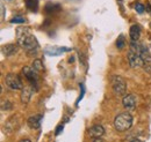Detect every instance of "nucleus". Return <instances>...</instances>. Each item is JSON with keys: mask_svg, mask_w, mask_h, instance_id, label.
I'll return each mask as SVG.
<instances>
[{"mask_svg": "<svg viewBox=\"0 0 151 142\" xmlns=\"http://www.w3.org/2000/svg\"><path fill=\"white\" fill-rule=\"evenodd\" d=\"M17 40L18 45L21 46L29 55L37 54L40 49L37 39L27 27H19L17 29Z\"/></svg>", "mask_w": 151, "mask_h": 142, "instance_id": "nucleus-1", "label": "nucleus"}, {"mask_svg": "<svg viewBox=\"0 0 151 142\" xmlns=\"http://www.w3.org/2000/svg\"><path fill=\"white\" fill-rule=\"evenodd\" d=\"M132 116L128 112H123L120 113L115 117L114 119V127L115 129H117L119 132H124L128 131L132 125Z\"/></svg>", "mask_w": 151, "mask_h": 142, "instance_id": "nucleus-2", "label": "nucleus"}, {"mask_svg": "<svg viewBox=\"0 0 151 142\" xmlns=\"http://www.w3.org/2000/svg\"><path fill=\"white\" fill-rule=\"evenodd\" d=\"M112 88L115 95L119 96H124L127 92V83L126 80L119 75H113L112 76Z\"/></svg>", "mask_w": 151, "mask_h": 142, "instance_id": "nucleus-3", "label": "nucleus"}, {"mask_svg": "<svg viewBox=\"0 0 151 142\" xmlns=\"http://www.w3.org/2000/svg\"><path fill=\"white\" fill-rule=\"evenodd\" d=\"M5 83L12 90H20V89L23 88V84H22L20 76L18 74H14V73H9L5 76Z\"/></svg>", "mask_w": 151, "mask_h": 142, "instance_id": "nucleus-4", "label": "nucleus"}, {"mask_svg": "<svg viewBox=\"0 0 151 142\" xmlns=\"http://www.w3.org/2000/svg\"><path fill=\"white\" fill-rule=\"evenodd\" d=\"M127 58H128L129 66H130L132 68H134V70H137V68H141V67L144 66V60H143V58H142L139 54L135 53V52H132L130 50H129V52H128Z\"/></svg>", "mask_w": 151, "mask_h": 142, "instance_id": "nucleus-5", "label": "nucleus"}, {"mask_svg": "<svg viewBox=\"0 0 151 142\" xmlns=\"http://www.w3.org/2000/svg\"><path fill=\"white\" fill-rule=\"evenodd\" d=\"M22 75H23L33 86L37 83V79H38L37 71H35L33 67L24 66V67L22 68Z\"/></svg>", "mask_w": 151, "mask_h": 142, "instance_id": "nucleus-6", "label": "nucleus"}, {"mask_svg": "<svg viewBox=\"0 0 151 142\" xmlns=\"http://www.w3.org/2000/svg\"><path fill=\"white\" fill-rule=\"evenodd\" d=\"M122 105L126 110L128 111H132L136 105H137V101H136V97L132 95V94H129V95H124L123 96V99H122Z\"/></svg>", "mask_w": 151, "mask_h": 142, "instance_id": "nucleus-7", "label": "nucleus"}, {"mask_svg": "<svg viewBox=\"0 0 151 142\" xmlns=\"http://www.w3.org/2000/svg\"><path fill=\"white\" fill-rule=\"evenodd\" d=\"M17 119H18V117H17V116H13V117L9 118V119L7 120V123L5 124L4 129H5V132H6L7 134H11V133L18 131L20 123H19V120H17Z\"/></svg>", "mask_w": 151, "mask_h": 142, "instance_id": "nucleus-8", "label": "nucleus"}, {"mask_svg": "<svg viewBox=\"0 0 151 142\" xmlns=\"http://www.w3.org/2000/svg\"><path fill=\"white\" fill-rule=\"evenodd\" d=\"M42 119H43V116L42 114H35V116H32V117L28 118L27 124H28V126L30 128H33V129H38L41 127Z\"/></svg>", "mask_w": 151, "mask_h": 142, "instance_id": "nucleus-9", "label": "nucleus"}, {"mask_svg": "<svg viewBox=\"0 0 151 142\" xmlns=\"http://www.w3.org/2000/svg\"><path fill=\"white\" fill-rule=\"evenodd\" d=\"M70 51V49H66V48H59V46H49L44 50L45 54L48 55H51V57H56V55H59L63 52H68Z\"/></svg>", "mask_w": 151, "mask_h": 142, "instance_id": "nucleus-10", "label": "nucleus"}, {"mask_svg": "<svg viewBox=\"0 0 151 142\" xmlns=\"http://www.w3.org/2000/svg\"><path fill=\"white\" fill-rule=\"evenodd\" d=\"M88 134L92 138H101L105 134V128L101 125H94L88 128Z\"/></svg>", "mask_w": 151, "mask_h": 142, "instance_id": "nucleus-11", "label": "nucleus"}, {"mask_svg": "<svg viewBox=\"0 0 151 142\" xmlns=\"http://www.w3.org/2000/svg\"><path fill=\"white\" fill-rule=\"evenodd\" d=\"M21 90H22V91H21V96H20L21 102H22L23 104L29 103L30 97H32V95H33V88H32V87H24V88H22Z\"/></svg>", "mask_w": 151, "mask_h": 142, "instance_id": "nucleus-12", "label": "nucleus"}, {"mask_svg": "<svg viewBox=\"0 0 151 142\" xmlns=\"http://www.w3.org/2000/svg\"><path fill=\"white\" fill-rule=\"evenodd\" d=\"M1 52L6 57H11L13 54H15L18 52V45L15 44H7V45H4L1 48Z\"/></svg>", "mask_w": 151, "mask_h": 142, "instance_id": "nucleus-13", "label": "nucleus"}, {"mask_svg": "<svg viewBox=\"0 0 151 142\" xmlns=\"http://www.w3.org/2000/svg\"><path fill=\"white\" fill-rule=\"evenodd\" d=\"M129 36L132 38V40H138V38L141 37V28L137 24L132 26L130 30H129Z\"/></svg>", "mask_w": 151, "mask_h": 142, "instance_id": "nucleus-14", "label": "nucleus"}, {"mask_svg": "<svg viewBox=\"0 0 151 142\" xmlns=\"http://www.w3.org/2000/svg\"><path fill=\"white\" fill-rule=\"evenodd\" d=\"M26 7L32 11V12H36L38 8V0H24Z\"/></svg>", "mask_w": 151, "mask_h": 142, "instance_id": "nucleus-15", "label": "nucleus"}, {"mask_svg": "<svg viewBox=\"0 0 151 142\" xmlns=\"http://www.w3.org/2000/svg\"><path fill=\"white\" fill-rule=\"evenodd\" d=\"M32 67L37 72H42L44 70V66H43V62H42L41 59H35V60L33 61V64H32Z\"/></svg>", "mask_w": 151, "mask_h": 142, "instance_id": "nucleus-16", "label": "nucleus"}, {"mask_svg": "<svg viewBox=\"0 0 151 142\" xmlns=\"http://www.w3.org/2000/svg\"><path fill=\"white\" fill-rule=\"evenodd\" d=\"M116 48L119 49V50H123L124 49V46H126V38H124V36L123 35H120L117 37V39H116Z\"/></svg>", "mask_w": 151, "mask_h": 142, "instance_id": "nucleus-17", "label": "nucleus"}, {"mask_svg": "<svg viewBox=\"0 0 151 142\" xmlns=\"http://www.w3.org/2000/svg\"><path fill=\"white\" fill-rule=\"evenodd\" d=\"M12 107H13V105L9 101H2L1 102V110L2 111H11Z\"/></svg>", "mask_w": 151, "mask_h": 142, "instance_id": "nucleus-18", "label": "nucleus"}, {"mask_svg": "<svg viewBox=\"0 0 151 142\" xmlns=\"http://www.w3.org/2000/svg\"><path fill=\"white\" fill-rule=\"evenodd\" d=\"M24 22H26V18L20 16V15L14 16V18L11 20V23H24Z\"/></svg>", "mask_w": 151, "mask_h": 142, "instance_id": "nucleus-19", "label": "nucleus"}, {"mask_svg": "<svg viewBox=\"0 0 151 142\" xmlns=\"http://www.w3.org/2000/svg\"><path fill=\"white\" fill-rule=\"evenodd\" d=\"M135 9H136V12H137V13L142 14V13L144 12L145 7H144V6L142 5V4H136V5H135Z\"/></svg>", "mask_w": 151, "mask_h": 142, "instance_id": "nucleus-20", "label": "nucleus"}, {"mask_svg": "<svg viewBox=\"0 0 151 142\" xmlns=\"http://www.w3.org/2000/svg\"><path fill=\"white\" fill-rule=\"evenodd\" d=\"M80 88H81V94H80V96H79V98H78V101H77V104L83 99L84 94H85V87H84V84H83V83H80Z\"/></svg>", "mask_w": 151, "mask_h": 142, "instance_id": "nucleus-21", "label": "nucleus"}, {"mask_svg": "<svg viewBox=\"0 0 151 142\" xmlns=\"http://www.w3.org/2000/svg\"><path fill=\"white\" fill-rule=\"evenodd\" d=\"M143 67H144V70L148 72L149 74H151V64H144Z\"/></svg>", "mask_w": 151, "mask_h": 142, "instance_id": "nucleus-22", "label": "nucleus"}, {"mask_svg": "<svg viewBox=\"0 0 151 142\" xmlns=\"http://www.w3.org/2000/svg\"><path fill=\"white\" fill-rule=\"evenodd\" d=\"M63 131V125H58L57 126V128H56V132H55V134L56 135H59V133Z\"/></svg>", "mask_w": 151, "mask_h": 142, "instance_id": "nucleus-23", "label": "nucleus"}, {"mask_svg": "<svg viewBox=\"0 0 151 142\" xmlns=\"http://www.w3.org/2000/svg\"><path fill=\"white\" fill-rule=\"evenodd\" d=\"M93 142H106V141L104 139H101V138H94Z\"/></svg>", "mask_w": 151, "mask_h": 142, "instance_id": "nucleus-24", "label": "nucleus"}, {"mask_svg": "<svg viewBox=\"0 0 151 142\" xmlns=\"http://www.w3.org/2000/svg\"><path fill=\"white\" fill-rule=\"evenodd\" d=\"M5 18V8H4V6L1 5V18Z\"/></svg>", "mask_w": 151, "mask_h": 142, "instance_id": "nucleus-25", "label": "nucleus"}, {"mask_svg": "<svg viewBox=\"0 0 151 142\" xmlns=\"http://www.w3.org/2000/svg\"><path fill=\"white\" fill-rule=\"evenodd\" d=\"M19 142H32V141H30L29 139H22V140H21V141H19Z\"/></svg>", "mask_w": 151, "mask_h": 142, "instance_id": "nucleus-26", "label": "nucleus"}, {"mask_svg": "<svg viewBox=\"0 0 151 142\" xmlns=\"http://www.w3.org/2000/svg\"><path fill=\"white\" fill-rule=\"evenodd\" d=\"M132 142H142L141 140H137V139H135V140H132Z\"/></svg>", "mask_w": 151, "mask_h": 142, "instance_id": "nucleus-27", "label": "nucleus"}, {"mask_svg": "<svg viewBox=\"0 0 151 142\" xmlns=\"http://www.w3.org/2000/svg\"><path fill=\"white\" fill-rule=\"evenodd\" d=\"M150 28H151V22H150Z\"/></svg>", "mask_w": 151, "mask_h": 142, "instance_id": "nucleus-28", "label": "nucleus"}]
</instances>
